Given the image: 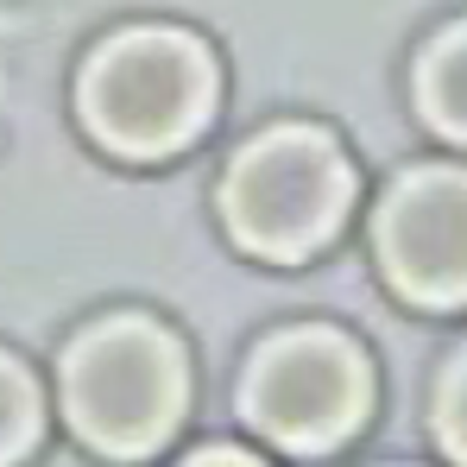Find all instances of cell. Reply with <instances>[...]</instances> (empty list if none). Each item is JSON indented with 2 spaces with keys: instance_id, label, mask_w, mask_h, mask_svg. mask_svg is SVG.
Segmentation results:
<instances>
[{
  "instance_id": "6da1fadb",
  "label": "cell",
  "mask_w": 467,
  "mask_h": 467,
  "mask_svg": "<svg viewBox=\"0 0 467 467\" xmlns=\"http://www.w3.org/2000/svg\"><path fill=\"white\" fill-rule=\"evenodd\" d=\"M77 108L108 152L171 158L202 133V120L215 108V64L196 38L140 26V32L108 38L82 64Z\"/></svg>"
},
{
  "instance_id": "7a4b0ae2",
  "label": "cell",
  "mask_w": 467,
  "mask_h": 467,
  "mask_svg": "<svg viewBox=\"0 0 467 467\" xmlns=\"http://www.w3.org/2000/svg\"><path fill=\"white\" fill-rule=\"evenodd\" d=\"M183 348L146 316H108L64 354V417L88 449L140 462L183 417Z\"/></svg>"
},
{
  "instance_id": "3957f363",
  "label": "cell",
  "mask_w": 467,
  "mask_h": 467,
  "mask_svg": "<svg viewBox=\"0 0 467 467\" xmlns=\"http://www.w3.org/2000/svg\"><path fill=\"white\" fill-rule=\"evenodd\" d=\"M348 196H354V177H348V158L335 152L328 133L272 127L228 164L222 215L246 253L291 265V259H310L341 228Z\"/></svg>"
},
{
  "instance_id": "277c9868",
  "label": "cell",
  "mask_w": 467,
  "mask_h": 467,
  "mask_svg": "<svg viewBox=\"0 0 467 467\" xmlns=\"http://www.w3.org/2000/svg\"><path fill=\"white\" fill-rule=\"evenodd\" d=\"M367 404H373L367 354L335 328L272 335L253 354L246 386H240L246 423L291 455H322V449L348 442L360 430Z\"/></svg>"
},
{
  "instance_id": "5b68a950",
  "label": "cell",
  "mask_w": 467,
  "mask_h": 467,
  "mask_svg": "<svg viewBox=\"0 0 467 467\" xmlns=\"http://www.w3.org/2000/svg\"><path fill=\"white\" fill-rule=\"evenodd\" d=\"M379 259L417 304H467V171H410L379 202Z\"/></svg>"
},
{
  "instance_id": "8992f818",
  "label": "cell",
  "mask_w": 467,
  "mask_h": 467,
  "mask_svg": "<svg viewBox=\"0 0 467 467\" xmlns=\"http://www.w3.org/2000/svg\"><path fill=\"white\" fill-rule=\"evenodd\" d=\"M417 101H423L430 127H442L449 140H467V26L430 45V57L417 70Z\"/></svg>"
},
{
  "instance_id": "52a82bcc",
  "label": "cell",
  "mask_w": 467,
  "mask_h": 467,
  "mask_svg": "<svg viewBox=\"0 0 467 467\" xmlns=\"http://www.w3.org/2000/svg\"><path fill=\"white\" fill-rule=\"evenodd\" d=\"M32 442H38V386L13 354H0V467L26 462Z\"/></svg>"
},
{
  "instance_id": "ba28073f",
  "label": "cell",
  "mask_w": 467,
  "mask_h": 467,
  "mask_svg": "<svg viewBox=\"0 0 467 467\" xmlns=\"http://www.w3.org/2000/svg\"><path fill=\"white\" fill-rule=\"evenodd\" d=\"M436 430H442V449L467 467V354L455 360L449 386H442V398H436Z\"/></svg>"
},
{
  "instance_id": "9c48e42d",
  "label": "cell",
  "mask_w": 467,
  "mask_h": 467,
  "mask_svg": "<svg viewBox=\"0 0 467 467\" xmlns=\"http://www.w3.org/2000/svg\"><path fill=\"white\" fill-rule=\"evenodd\" d=\"M183 467H265V462H253L246 449H202V455H190Z\"/></svg>"
}]
</instances>
